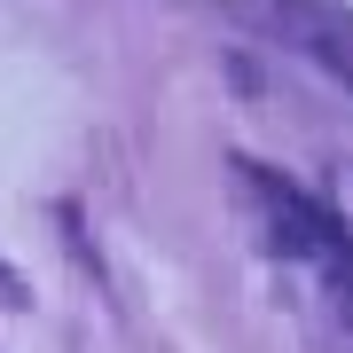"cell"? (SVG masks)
<instances>
[{
  "label": "cell",
  "mask_w": 353,
  "mask_h": 353,
  "mask_svg": "<svg viewBox=\"0 0 353 353\" xmlns=\"http://www.w3.org/2000/svg\"><path fill=\"white\" fill-rule=\"evenodd\" d=\"M283 8H290V32H299V48L314 55L322 71H338L345 87H353V16L314 8V0H283Z\"/></svg>",
  "instance_id": "1"
}]
</instances>
